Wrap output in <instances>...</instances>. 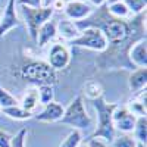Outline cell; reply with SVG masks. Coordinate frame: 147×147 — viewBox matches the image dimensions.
Instances as JSON below:
<instances>
[{
  "mask_svg": "<svg viewBox=\"0 0 147 147\" xmlns=\"http://www.w3.org/2000/svg\"><path fill=\"white\" fill-rule=\"evenodd\" d=\"M116 2H124V0H106V3L110 5V3H116Z\"/></svg>",
  "mask_w": 147,
  "mask_h": 147,
  "instance_id": "34",
  "label": "cell"
},
{
  "mask_svg": "<svg viewBox=\"0 0 147 147\" xmlns=\"http://www.w3.org/2000/svg\"><path fill=\"white\" fill-rule=\"evenodd\" d=\"M19 105V100L13 94H10L3 85H0V109H6L10 106H16Z\"/></svg>",
  "mask_w": 147,
  "mask_h": 147,
  "instance_id": "23",
  "label": "cell"
},
{
  "mask_svg": "<svg viewBox=\"0 0 147 147\" xmlns=\"http://www.w3.org/2000/svg\"><path fill=\"white\" fill-rule=\"evenodd\" d=\"M21 77L32 85H53L56 82V71H53L43 60H32L21 68Z\"/></svg>",
  "mask_w": 147,
  "mask_h": 147,
  "instance_id": "2",
  "label": "cell"
},
{
  "mask_svg": "<svg viewBox=\"0 0 147 147\" xmlns=\"http://www.w3.org/2000/svg\"><path fill=\"white\" fill-rule=\"evenodd\" d=\"M19 6H28V7H41V0H16Z\"/></svg>",
  "mask_w": 147,
  "mask_h": 147,
  "instance_id": "29",
  "label": "cell"
},
{
  "mask_svg": "<svg viewBox=\"0 0 147 147\" xmlns=\"http://www.w3.org/2000/svg\"><path fill=\"white\" fill-rule=\"evenodd\" d=\"M38 90H37V87H31L28 88L25 93H24L22 99L19 100V106L22 109L28 110V112H34V110L37 109V106H38Z\"/></svg>",
  "mask_w": 147,
  "mask_h": 147,
  "instance_id": "17",
  "label": "cell"
},
{
  "mask_svg": "<svg viewBox=\"0 0 147 147\" xmlns=\"http://www.w3.org/2000/svg\"><path fill=\"white\" fill-rule=\"evenodd\" d=\"M137 147H146V146H143V144H137Z\"/></svg>",
  "mask_w": 147,
  "mask_h": 147,
  "instance_id": "38",
  "label": "cell"
},
{
  "mask_svg": "<svg viewBox=\"0 0 147 147\" xmlns=\"http://www.w3.org/2000/svg\"><path fill=\"white\" fill-rule=\"evenodd\" d=\"M93 12V7L85 2H69L63 7V13L66 19L72 22H81L82 19L88 18Z\"/></svg>",
  "mask_w": 147,
  "mask_h": 147,
  "instance_id": "11",
  "label": "cell"
},
{
  "mask_svg": "<svg viewBox=\"0 0 147 147\" xmlns=\"http://www.w3.org/2000/svg\"><path fill=\"white\" fill-rule=\"evenodd\" d=\"M112 121H113V127H115L116 132L129 134L134 131L137 116L132 115L127 106L116 105V107L113 109V113H112Z\"/></svg>",
  "mask_w": 147,
  "mask_h": 147,
  "instance_id": "8",
  "label": "cell"
},
{
  "mask_svg": "<svg viewBox=\"0 0 147 147\" xmlns=\"http://www.w3.org/2000/svg\"><path fill=\"white\" fill-rule=\"evenodd\" d=\"M137 141L132 138V136L129 134H121V136H116L112 143H110V147H137Z\"/></svg>",
  "mask_w": 147,
  "mask_h": 147,
  "instance_id": "25",
  "label": "cell"
},
{
  "mask_svg": "<svg viewBox=\"0 0 147 147\" xmlns=\"http://www.w3.org/2000/svg\"><path fill=\"white\" fill-rule=\"evenodd\" d=\"M88 146H90V147H109V146H107L103 140H100V138H90Z\"/></svg>",
  "mask_w": 147,
  "mask_h": 147,
  "instance_id": "30",
  "label": "cell"
},
{
  "mask_svg": "<svg viewBox=\"0 0 147 147\" xmlns=\"http://www.w3.org/2000/svg\"><path fill=\"white\" fill-rule=\"evenodd\" d=\"M134 140L138 144L146 146L147 143V118L146 116H140L136 121V127H134Z\"/></svg>",
  "mask_w": 147,
  "mask_h": 147,
  "instance_id": "18",
  "label": "cell"
},
{
  "mask_svg": "<svg viewBox=\"0 0 147 147\" xmlns=\"http://www.w3.org/2000/svg\"><path fill=\"white\" fill-rule=\"evenodd\" d=\"M16 0H7L3 15L0 16V38L6 35L10 30H13L19 25V18L16 12Z\"/></svg>",
  "mask_w": 147,
  "mask_h": 147,
  "instance_id": "9",
  "label": "cell"
},
{
  "mask_svg": "<svg viewBox=\"0 0 147 147\" xmlns=\"http://www.w3.org/2000/svg\"><path fill=\"white\" fill-rule=\"evenodd\" d=\"M2 112H3L6 116L15 119V121H28V119L34 118V113L28 112V110H25V109H22L19 105L10 106V107H6V109H2Z\"/></svg>",
  "mask_w": 147,
  "mask_h": 147,
  "instance_id": "19",
  "label": "cell"
},
{
  "mask_svg": "<svg viewBox=\"0 0 147 147\" xmlns=\"http://www.w3.org/2000/svg\"><path fill=\"white\" fill-rule=\"evenodd\" d=\"M56 31L57 35H60L63 40L66 41H72L75 40L77 37L80 35V28L77 27L75 22H72L69 19H63V21H59L56 24Z\"/></svg>",
  "mask_w": 147,
  "mask_h": 147,
  "instance_id": "15",
  "label": "cell"
},
{
  "mask_svg": "<svg viewBox=\"0 0 147 147\" xmlns=\"http://www.w3.org/2000/svg\"><path fill=\"white\" fill-rule=\"evenodd\" d=\"M93 106L97 113V127L91 138H100L103 141L112 143V140L116 137V131L112 121V113H113V109L116 107V103L106 102V99L102 96L99 99L93 100Z\"/></svg>",
  "mask_w": 147,
  "mask_h": 147,
  "instance_id": "1",
  "label": "cell"
},
{
  "mask_svg": "<svg viewBox=\"0 0 147 147\" xmlns=\"http://www.w3.org/2000/svg\"><path fill=\"white\" fill-rule=\"evenodd\" d=\"M82 141V136L81 131L78 129H72L68 136L63 138V141L59 144V147H78Z\"/></svg>",
  "mask_w": 147,
  "mask_h": 147,
  "instance_id": "24",
  "label": "cell"
},
{
  "mask_svg": "<svg viewBox=\"0 0 147 147\" xmlns=\"http://www.w3.org/2000/svg\"><path fill=\"white\" fill-rule=\"evenodd\" d=\"M10 143H12V136H9L6 131L0 129V147H10Z\"/></svg>",
  "mask_w": 147,
  "mask_h": 147,
  "instance_id": "28",
  "label": "cell"
},
{
  "mask_svg": "<svg viewBox=\"0 0 147 147\" xmlns=\"http://www.w3.org/2000/svg\"><path fill=\"white\" fill-rule=\"evenodd\" d=\"M147 85V68H137L131 72L128 78V87L132 93H138Z\"/></svg>",
  "mask_w": 147,
  "mask_h": 147,
  "instance_id": "14",
  "label": "cell"
},
{
  "mask_svg": "<svg viewBox=\"0 0 147 147\" xmlns=\"http://www.w3.org/2000/svg\"><path fill=\"white\" fill-rule=\"evenodd\" d=\"M140 2H141L143 5H146V6H147V0H140Z\"/></svg>",
  "mask_w": 147,
  "mask_h": 147,
  "instance_id": "37",
  "label": "cell"
},
{
  "mask_svg": "<svg viewBox=\"0 0 147 147\" xmlns=\"http://www.w3.org/2000/svg\"><path fill=\"white\" fill-rule=\"evenodd\" d=\"M124 3L129 9L131 15H137L141 12H146V5H143L140 0H124Z\"/></svg>",
  "mask_w": 147,
  "mask_h": 147,
  "instance_id": "27",
  "label": "cell"
},
{
  "mask_svg": "<svg viewBox=\"0 0 147 147\" xmlns=\"http://www.w3.org/2000/svg\"><path fill=\"white\" fill-rule=\"evenodd\" d=\"M107 13L115 19H127L131 16V12L124 2H116L107 5Z\"/></svg>",
  "mask_w": 147,
  "mask_h": 147,
  "instance_id": "20",
  "label": "cell"
},
{
  "mask_svg": "<svg viewBox=\"0 0 147 147\" xmlns=\"http://www.w3.org/2000/svg\"><path fill=\"white\" fill-rule=\"evenodd\" d=\"M38 90V103L46 106L49 103L55 102V88L53 85H40L37 87Z\"/></svg>",
  "mask_w": 147,
  "mask_h": 147,
  "instance_id": "22",
  "label": "cell"
},
{
  "mask_svg": "<svg viewBox=\"0 0 147 147\" xmlns=\"http://www.w3.org/2000/svg\"><path fill=\"white\" fill-rule=\"evenodd\" d=\"M59 124L72 127V129H78V131L87 129V128L91 127L93 119L87 113V110H85L82 96H77L75 99L68 105V107L63 110V116L59 121Z\"/></svg>",
  "mask_w": 147,
  "mask_h": 147,
  "instance_id": "3",
  "label": "cell"
},
{
  "mask_svg": "<svg viewBox=\"0 0 147 147\" xmlns=\"http://www.w3.org/2000/svg\"><path fill=\"white\" fill-rule=\"evenodd\" d=\"M27 136H28V131L27 128H21L13 137H12V143L10 147H27L25 141H27Z\"/></svg>",
  "mask_w": 147,
  "mask_h": 147,
  "instance_id": "26",
  "label": "cell"
},
{
  "mask_svg": "<svg viewBox=\"0 0 147 147\" xmlns=\"http://www.w3.org/2000/svg\"><path fill=\"white\" fill-rule=\"evenodd\" d=\"M100 28L102 32L105 34L106 37V41L107 44H113V46H118L121 43H124L128 37L131 35V25L124 21V19H115L112 18L110 21H106L103 25L97 27Z\"/></svg>",
  "mask_w": 147,
  "mask_h": 147,
  "instance_id": "6",
  "label": "cell"
},
{
  "mask_svg": "<svg viewBox=\"0 0 147 147\" xmlns=\"http://www.w3.org/2000/svg\"><path fill=\"white\" fill-rule=\"evenodd\" d=\"M78 147H90V146H88V143H85V144H82V143H81Z\"/></svg>",
  "mask_w": 147,
  "mask_h": 147,
  "instance_id": "36",
  "label": "cell"
},
{
  "mask_svg": "<svg viewBox=\"0 0 147 147\" xmlns=\"http://www.w3.org/2000/svg\"><path fill=\"white\" fill-rule=\"evenodd\" d=\"M21 12L24 21H25V25L28 28L30 37L32 40L37 38V31L40 30V27L44 22H47L53 16V9L52 7H28V6H21Z\"/></svg>",
  "mask_w": 147,
  "mask_h": 147,
  "instance_id": "5",
  "label": "cell"
},
{
  "mask_svg": "<svg viewBox=\"0 0 147 147\" xmlns=\"http://www.w3.org/2000/svg\"><path fill=\"white\" fill-rule=\"evenodd\" d=\"M56 35H57L56 22L49 19L47 22H44L43 25L40 27V30L37 31V38H35V41H37V44H38V47H44V46H47L50 41H53Z\"/></svg>",
  "mask_w": 147,
  "mask_h": 147,
  "instance_id": "13",
  "label": "cell"
},
{
  "mask_svg": "<svg viewBox=\"0 0 147 147\" xmlns=\"http://www.w3.org/2000/svg\"><path fill=\"white\" fill-rule=\"evenodd\" d=\"M55 2L56 0H41V6L43 7H52Z\"/></svg>",
  "mask_w": 147,
  "mask_h": 147,
  "instance_id": "33",
  "label": "cell"
},
{
  "mask_svg": "<svg viewBox=\"0 0 147 147\" xmlns=\"http://www.w3.org/2000/svg\"><path fill=\"white\" fill-rule=\"evenodd\" d=\"M66 3H69V2H85V0H65Z\"/></svg>",
  "mask_w": 147,
  "mask_h": 147,
  "instance_id": "35",
  "label": "cell"
},
{
  "mask_svg": "<svg viewBox=\"0 0 147 147\" xmlns=\"http://www.w3.org/2000/svg\"><path fill=\"white\" fill-rule=\"evenodd\" d=\"M65 5H66L65 0H56V2L53 3V6H52V9L53 10H63Z\"/></svg>",
  "mask_w": 147,
  "mask_h": 147,
  "instance_id": "31",
  "label": "cell"
},
{
  "mask_svg": "<svg viewBox=\"0 0 147 147\" xmlns=\"http://www.w3.org/2000/svg\"><path fill=\"white\" fill-rule=\"evenodd\" d=\"M146 88L138 91V96H136L134 99H131L127 105L128 110L132 113V115H136L137 118L140 116H146Z\"/></svg>",
  "mask_w": 147,
  "mask_h": 147,
  "instance_id": "16",
  "label": "cell"
},
{
  "mask_svg": "<svg viewBox=\"0 0 147 147\" xmlns=\"http://www.w3.org/2000/svg\"><path fill=\"white\" fill-rule=\"evenodd\" d=\"M84 93L90 100H96L103 96V87L99 81H88L84 85Z\"/></svg>",
  "mask_w": 147,
  "mask_h": 147,
  "instance_id": "21",
  "label": "cell"
},
{
  "mask_svg": "<svg viewBox=\"0 0 147 147\" xmlns=\"http://www.w3.org/2000/svg\"><path fill=\"white\" fill-rule=\"evenodd\" d=\"M0 112H2V109H0Z\"/></svg>",
  "mask_w": 147,
  "mask_h": 147,
  "instance_id": "39",
  "label": "cell"
},
{
  "mask_svg": "<svg viewBox=\"0 0 147 147\" xmlns=\"http://www.w3.org/2000/svg\"><path fill=\"white\" fill-rule=\"evenodd\" d=\"M46 63L53 71H63L71 63V52L69 49L62 43H55L47 53Z\"/></svg>",
  "mask_w": 147,
  "mask_h": 147,
  "instance_id": "7",
  "label": "cell"
},
{
  "mask_svg": "<svg viewBox=\"0 0 147 147\" xmlns=\"http://www.w3.org/2000/svg\"><path fill=\"white\" fill-rule=\"evenodd\" d=\"M88 3H90V6L93 5V6L100 7V6H103V5L106 3V0H88Z\"/></svg>",
  "mask_w": 147,
  "mask_h": 147,
  "instance_id": "32",
  "label": "cell"
},
{
  "mask_svg": "<svg viewBox=\"0 0 147 147\" xmlns=\"http://www.w3.org/2000/svg\"><path fill=\"white\" fill-rule=\"evenodd\" d=\"M128 60L136 68H147V40H146V35L129 46Z\"/></svg>",
  "mask_w": 147,
  "mask_h": 147,
  "instance_id": "10",
  "label": "cell"
},
{
  "mask_svg": "<svg viewBox=\"0 0 147 147\" xmlns=\"http://www.w3.org/2000/svg\"><path fill=\"white\" fill-rule=\"evenodd\" d=\"M63 110L65 107L60 103L52 102V103L46 105L40 113L34 115V118L40 122H59L63 116Z\"/></svg>",
  "mask_w": 147,
  "mask_h": 147,
  "instance_id": "12",
  "label": "cell"
},
{
  "mask_svg": "<svg viewBox=\"0 0 147 147\" xmlns=\"http://www.w3.org/2000/svg\"><path fill=\"white\" fill-rule=\"evenodd\" d=\"M71 43L77 47H84V49L99 52V53H103L109 46L105 34L97 27H87L84 30H80V35Z\"/></svg>",
  "mask_w": 147,
  "mask_h": 147,
  "instance_id": "4",
  "label": "cell"
}]
</instances>
